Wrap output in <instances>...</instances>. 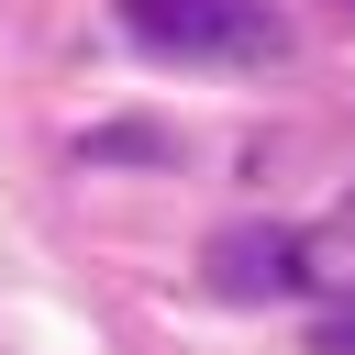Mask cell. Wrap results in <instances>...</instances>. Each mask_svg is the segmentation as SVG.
<instances>
[{
	"label": "cell",
	"instance_id": "2",
	"mask_svg": "<svg viewBox=\"0 0 355 355\" xmlns=\"http://www.w3.org/2000/svg\"><path fill=\"white\" fill-rule=\"evenodd\" d=\"M200 266H211V300H277V288L311 277V244L288 222H233V233H211Z\"/></svg>",
	"mask_w": 355,
	"mask_h": 355
},
{
	"label": "cell",
	"instance_id": "1",
	"mask_svg": "<svg viewBox=\"0 0 355 355\" xmlns=\"http://www.w3.org/2000/svg\"><path fill=\"white\" fill-rule=\"evenodd\" d=\"M111 22L144 55H189V67H266V55H288V22L266 0H111Z\"/></svg>",
	"mask_w": 355,
	"mask_h": 355
},
{
	"label": "cell",
	"instance_id": "3",
	"mask_svg": "<svg viewBox=\"0 0 355 355\" xmlns=\"http://www.w3.org/2000/svg\"><path fill=\"white\" fill-rule=\"evenodd\" d=\"M78 155H89V166H133V155L155 166V155H178V133H155V122H111V133H89Z\"/></svg>",
	"mask_w": 355,
	"mask_h": 355
},
{
	"label": "cell",
	"instance_id": "4",
	"mask_svg": "<svg viewBox=\"0 0 355 355\" xmlns=\"http://www.w3.org/2000/svg\"><path fill=\"white\" fill-rule=\"evenodd\" d=\"M344 344H355V333H344Z\"/></svg>",
	"mask_w": 355,
	"mask_h": 355
}]
</instances>
